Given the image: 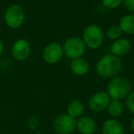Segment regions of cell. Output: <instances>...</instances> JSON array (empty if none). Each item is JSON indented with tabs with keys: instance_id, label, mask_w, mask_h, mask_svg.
<instances>
[{
	"instance_id": "6da1fadb",
	"label": "cell",
	"mask_w": 134,
	"mask_h": 134,
	"mask_svg": "<svg viewBox=\"0 0 134 134\" xmlns=\"http://www.w3.org/2000/svg\"><path fill=\"white\" fill-rule=\"evenodd\" d=\"M122 63L120 58L108 53L103 55L96 64V73L102 78H113L120 72Z\"/></svg>"
},
{
	"instance_id": "7a4b0ae2",
	"label": "cell",
	"mask_w": 134,
	"mask_h": 134,
	"mask_svg": "<svg viewBox=\"0 0 134 134\" xmlns=\"http://www.w3.org/2000/svg\"><path fill=\"white\" fill-rule=\"evenodd\" d=\"M131 90V84L125 76H115L108 81L107 93L111 100H122L126 98Z\"/></svg>"
},
{
	"instance_id": "3957f363",
	"label": "cell",
	"mask_w": 134,
	"mask_h": 134,
	"mask_svg": "<svg viewBox=\"0 0 134 134\" xmlns=\"http://www.w3.org/2000/svg\"><path fill=\"white\" fill-rule=\"evenodd\" d=\"M104 39V31L102 28L97 24L87 25L83 30L82 40L86 48L97 50L103 44Z\"/></svg>"
},
{
	"instance_id": "277c9868",
	"label": "cell",
	"mask_w": 134,
	"mask_h": 134,
	"mask_svg": "<svg viewBox=\"0 0 134 134\" xmlns=\"http://www.w3.org/2000/svg\"><path fill=\"white\" fill-rule=\"evenodd\" d=\"M63 55L70 60L82 57L85 54L86 47L82 38L69 37L64 41L63 44Z\"/></svg>"
},
{
	"instance_id": "5b68a950",
	"label": "cell",
	"mask_w": 134,
	"mask_h": 134,
	"mask_svg": "<svg viewBox=\"0 0 134 134\" xmlns=\"http://www.w3.org/2000/svg\"><path fill=\"white\" fill-rule=\"evenodd\" d=\"M26 19V14L23 8L19 5L14 4L7 8L4 15L6 25L10 29L17 30L23 25Z\"/></svg>"
},
{
	"instance_id": "8992f818",
	"label": "cell",
	"mask_w": 134,
	"mask_h": 134,
	"mask_svg": "<svg viewBox=\"0 0 134 134\" xmlns=\"http://www.w3.org/2000/svg\"><path fill=\"white\" fill-rule=\"evenodd\" d=\"M52 125L58 134H72L76 130V119L67 113L60 114L53 119Z\"/></svg>"
},
{
	"instance_id": "52a82bcc",
	"label": "cell",
	"mask_w": 134,
	"mask_h": 134,
	"mask_svg": "<svg viewBox=\"0 0 134 134\" xmlns=\"http://www.w3.org/2000/svg\"><path fill=\"white\" fill-rule=\"evenodd\" d=\"M63 56V45L58 41H52L48 43L42 50V58L45 63L49 64H55L59 63Z\"/></svg>"
},
{
	"instance_id": "ba28073f",
	"label": "cell",
	"mask_w": 134,
	"mask_h": 134,
	"mask_svg": "<svg viewBox=\"0 0 134 134\" xmlns=\"http://www.w3.org/2000/svg\"><path fill=\"white\" fill-rule=\"evenodd\" d=\"M110 101L111 98L106 91H98L90 97V98L88 99L87 106L92 112L98 113L107 109Z\"/></svg>"
},
{
	"instance_id": "9c48e42d",
	"label": "cell",
	"mask_w": 134,
	"mask_h": 134,
	"mask_svg": "<svg viewBox=\"0 0 134 134\" xmlns=\"http://www.w3.org/2000/svg\"><path fill=\"white\" fill-rule=\"evenodd\" d=\"M31 47L27 40L19 39L13 43L11 48V54L17 61L23 62L27 60L30 55Z\"/></svg>"
},
{
	"instance_id": "30bf717a",
	"label": "cell",
	"mask_w": 134,
	"mask_h": 134,
	"mask_svg": "<svg viewBox=\"0 0 134 134\" xmlns=\"http://www.w3.org/2000/svg\"><path fill=\"white\" fill-rule=\"evenodd\" d=\"M76 130L80 134H95L97 123L93 118L83 115L76 119Z\"/></svg>"
},
{
	"instance_id": "8fae6325",
	"label": "cell",
	"mask_w": 134,
	"mask_h": 134,
	"mask_svg": "<svg viewBox=\"0 0 134 134\" xmlns=\"http://www.w3.org/2000/svg\"><path fill=\"white\" fill-rule=\"evenodd\" d=\"M131 50V43L130 41L124 38H120L119 40H116L110 45V52L113 55L120 58L129 53Z\"/></svg>"
},
{
	"instance_id": "7c38bea8",
	"label": "cell",
	"mask_w": 134,
	"mask_h": 134,
	"mask_svg": "<svg viewBox=\"0 0 134 134\" xmlns=\"http://www.w3.org/2000/svg\"><path fill=\"white\" fill-rule=\"evenodd\" d=\"M102 134H124V127L117 119H108L101 127Z\"/></svg>"
},
{
	"instance_id": "4fadbf2b",
	"label": "cell",
	"mask_w": 134,
	"mask_h": 134,
	"mask_svg": "<svg viewBox=\"0 0 134 134\" xmlns=\"http://www.w3.org/2000/svg\"><path fill=\"white\" fill-rule=\"evenodd\" d=\"M70 69L74 75H77V76H84L88 74L90 66L86 59L80 57L72 60L71 63H70Z\"/></svg>"
},
{
	"instance_id": "5bb4252c",
	"label": "cell",
	"mask_w": 134,
	"mask_h": 134,
	"mask_svg": "<svg viewBox=\"0 0 134 134\" xmlns=\"http://www.w3.org/2000/svg\"><path fill=\"white\" fill-rule=\"evenodd\" d=\"M85 112V106L80 100H72L67 105L66 108V113L72 118L77 119L78 118L82 117Z\"/></svg>"
},
{
	"instance_id": "9a60e30c",
	"label": "cell",
	"mask_w": 134,
	"mask_h": 134,
	"mask_svg": "<svg viewBox=\"0 0 134 134\" xmlns=\"http://www.w3.org/2000/svg\"><path fill=\"white\" fill-rule=\"evenodd\" d=\"M119 27L122 33L134 35V14L123 16L119 21Z\"/></svg>"
},
{
	"instance_id": "2e32d148",
	"label": "cell",
	"mask_w": 134,
	"mask_h": 134,
	"mask_svg": "<svg viewBox=\"0 0 134 134\" xmlns=\"http://www.w3.org/2000/svg\"><path fill=\"white\" fill-rule=\"evenodd\" d=\"M107 110L110 118L118 119L124 113L125 106L120 100H111L107 108Z\"/></svg>"
},
{
	"instance_id": "e0dca14e",
	"label": "cell",
	"mask_w": 134,
	"mask_h": 134,
	"mask_svg": "<svg viewBox=\"0 0 134 134\" xmlns=\"http://www.w3.org/2000/svg\"><path fill=\"white\" fill-rule=\"evenodd\" d=\"M106 35L108 37V39L114 41L116 40L120 39L121 35H122V31H121L119 25H112V26L108 27V29L107 30Z\"/></svg>"
},
{
	"instance_id": "ac0fdd59",
	"label": "cell",
	"mask_w": 134,
	"mask_h": 134,
	"mask_svg": "<svg viewBox=\"0 0 134 134\" xmlns=\"http://www.w3.org/2000/svg\"><path fill=\"white\" fill-rule=\"evenodd\" d=\"M101 4L107 9H117L123 4V0H101Z\"/></svg>"
},
{
	"instance_id": "d6986e66",
	"label": "cell",
	"mask_w": 134,
	"mask_h": 134,
	"mask_svg": "<svg viewBox=\"0 0 134 134\" xmlns=\"http://www.w3.org/2000/svg\"><path fill=\"white\" fill-rule=\"evenodd\" d=\"M125 107L128 109V111L130 113H131L132 115H134V91L130 92L128 95V97H126V104Z\"/></svg>"
},
{
	"instance_id": "ffe728a7",
	"label": "cell",
	"mask_w": 134,
	"mask_h": 134,
	"mask_svg": "<svg viewBox=\"0 0 134 134\" xmlns=\"http://www.w3.org/2000/svg\"><path fill=\"white\" fill-rule=\"evenodd\" d=\"M28 125H29V128L30 130H37L40 126V120L36 116H31L30 117V119H28Z\"/></svg>"
},
{
	"instance_id": "44dd1931",
	"label": "cell",
	"mask_w": 134,
	"mask_h": 134,
	"mask_svg": "<svg viewBox=\"0 0 134 134\" xmlns=\"http://www.w3.org/2000/svg\"><path fill=\"white\" fill-rule=\"evenodd\" d=\"M123 5L129 12L134 14V0H123Z\"/></svg>"
},
{
	"instance_id": "7402d4cb",
	"label": "cell",
	"mask_w": 134,
	"mask_h": 134,
	"mask_svg": "<svg viewBox=\"0 0 134 134\" xmlns=\"http://www.w3.org/2000/svg\"><path fill=\"white\" fill-rule=\"evenodd\" d=\"M130 130L134 132V117L132 118L131 120H130Z\"/></svg>"
},
{
	"instance_id": "603a6c76",
	"label": "cell",
	"mask_w": 134,
	"mask_h": 134,
	"mask_svg": "<svg viewBox=\"0 0 134 134\" xmlns=\"http://www.w3.org/2000/svg\"><path fill=\"white\" fill-rule=\"evenodd\" d=\"M3 50H4V45H3L2 41H1V39H0V55H1V54H2Z\"/></svg>"
},
{
	"instance_id": "cb8c5ba5",
	"label": "cell",
	"mask_w": 134,
	"mask_h": 134,
	"mask_svg": "<svg viewBox=\"0 0 134 134\" xmlns=\"http://www.w3.org/2000/svg\"><path fill=\"white\" fill-rule=\"evenodd\" d=\"M133 43H134V41H133Z\"/></svg>"
}]
</instances>
